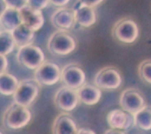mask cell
I'll return each instance as SVG.
<instances>
[{
    "instance_id": "19",
    "label": "cell",
    "mask_w": 151,
    "mask_h": 134,
    "mask_svg": "<svg viewBox=\"0 0 151 134\" xmlns=\"http://www.w3.org/2000/svg\"><path fill=\"white\" fill-rule=\"evenodd\" d=\"M19 84V80L15 75L7 72L0 74V94L2 95H13Z\"/></svg>"
},
{
    "instance_id": "8",
    "label": "cell",
    "mask_w": 151,
    "mask_h": 134,
    "mask_svg": "<svg viewBox=\"0 0 151 134\" xmlns=\"http://www.w3.org/2000/svg\"><path fill=\"white\" fill-rule=\"evenodd\" d=\"M60 81L64 86L76 90L86 83V73L80 65L70 62L61 70Z\"/></svg>"
},
{
    "instance_id": "3",
    "label": "cell",
    "mask_w": 151,
    "mask_h": 134,
    "mask_svg": "<svg viewBox=\"0 0 151 134\" xmlns=\"http://www.w3.org/2000/svg\"><path fill=\"white\" fill-rule=\"evenodd\" d=\"M41 90V85L35 79L22 80L12 95L13 101L18 105L28 107L38 97Z\"/></svg>"
},
{
    "instance_id": "12",
    "label": "cell",
    "mask_w": 151,
    "mask_h": 134,
    "mask_svg": "<svg viewBox=\"0 0 151 134\" xmlns=\"http://www.w3.org/2000/svg\"><path fill=\"white\" fill-rule=\"evenodd\" d=\"M50 21L56 29L63 31L72 29L76 24L73 9L67 7L60 8L56 10L52 14Z\"/></svg>"
},
{
    "instance_id": "7",
    "label": "cell",
    "mask_w": 151,
    "mask_h": 134,
    "mask_svg": "<svg viewBox=\"0 0 151 134\" xmlns=\"http://www.w3.org/2000/svg\"><path fill=\"white\" fill-rule=\"evenodd\" d=\"M119 103L122 110L134 115L147 105L144 95L139 89L127 88L120 95Z\"/></svg>"
},
{
    "instance_id": "1",
    "label": "cell",
    "mask_w": 151,
    "mask_h": 134,
    "mask_svg": "<svg viewBox=\"0 0 151 134\" xmlns=\"http://www.w3.org/2000/svg\"><path fill=\"white\" fill-rule=\"evenodd\" d=\"M32 118V111L28 107L13 102L5 110L2 120L6 128L15 130L26 127Z\"/></svg>"
},
{
    "instance_id": "24",
    "label": "cell",
    "mask_w": 151,
    "mask_h": 134,
    "mask_svg": "<svg viewBox=\"0 0 151 134\" xmlns=\"http://www.w3.org/2000/svg\"><path fill=\"white\" fill-rule=\"evenodd\" d=\"M6 2L8 8H11L19 11L28 5V1H24V0H12V1H6Z\"/></svg>"
},
{
    "instance_id": "10",
    "label": "cell",
    "mask_w": 151,
    "mask_h": 134,
    "mask_svg": "<svg viewBox=\"0 0 151 134\" xmlns=\"http://www.w3.org/2000/svg\"><path fill=\"white\" fill-rule=\"evenodd\" d=\"M54 101L59 110L64 112H70L77 107L79 101L76 91L63 85L57 90L54 95Z\"/></svg>"
},
{
    "instance_id": "15",
    "label": "cell",
    "mask_w": 151,
    "mask_h": 134,
    "mask_svg": "<svg viewBox=\"0 0 151 134\" xmlns=\"http://www.w3.org/2000/svg\"><path fill=\"white\" fill-rule=\"evenodd\" d=\"M22 24H25L35 32L39 31L44 24V18L41 11L25 6L19 10Z\"/></svg>"
},
{
    "instance_id": "13",
    "label": "cell",
    "mask_w": 151,
    "mask_h": 134,
    "mask_svg": "<svg viewBox=\"0 0 151 134\" xmlns=\"http://www.w3.org/2000/svg\"><path fill=\"white\" fill-rule=\"evenodd\" d=\"M106 120L111 129L122 131L129 129L134 124L132 114L122 109H113L109 111Z\"/></svg>"
},
{
    "instance_id": "17",
    "label": "cell",
    "mask_w": 151,
    "mask_h": 134,
    "mask_svg": "<svg viewBox=\"0 0 151 134\" xmlns=\"http://www.w3.org/2000/svg\"><path fill=\"white\" fill-rule=\"evenodd\" d=\"M22 23L19 10L11 8H8L0 17V28H2V31L12 32Z\"/></svg>"
},
{
    "instance_id": "4",
    "label": "cell",
    "mask_w": 151,
    "mask_h": 134,
    "mask_svg": "<svg viewBox=\"0 0 151 134\" xmlns=\"http://www.w3.org/2000/svg\"><path fill=\"white\" fill-rule=\"evenodd\" d=\"M111 35L118 42L133 44L139 37V28L137 22L129 17H124L114 23Z\"/></svg>"
},
{
    "instance_id": "30",
    "label": "cell",
    "mask_w": 151,
    "mask_h": 134,
    "mask_svg": "<svg viewBox=\"0 0 151 134\" xmlns=\"http://www.w3.org/2000/svg\"><path fill=\"white\" fill-rule=\"evenodd\" d=\"M0 134H3V133L2 132V130H0Z\"/></svg>"
},
{
    "instance_id": "22",
    "label": "cell",
    "mask_w": 151,
    "mask_h": 134,
    "mask_svg": "<svg viewBox=\"0 0 151 134\" xmlns=\"http://www.w3.org/2000/svg\"><path fill=\"white\" fill-rule=\"evenodd\" d=\"M138 75L142 81L151 85V59H144L138 66Z\"/></svg>"
},
{
    "instance_id": "9",
    "label": "cell",
    "mask_w": 151,
    "mask_h": 134,
    "mask_svg": "<svg viewBox=\"0 0 151 134\" xmlns=\"http://www.w3.org/2000/svg\"><path fill=\"white\" fill-rule=\"evenodd\" d=\"M61 70L55 62L45 61L35 72V79L41 85H54L60 80Z\"/></svg>"
},
{
    "instance_id": "20",
    "label": "cell",
    "mask_w": 151,
    "mask_h": 134,
    "mask_svg": "<svg viewBox=\"0 0 151 134\" xmlns=\"http://www.w3.org/2000/svg\"><path fill=\"white\" fill-rule=\"evenodd\" d=\"M134 125L143 130H151V107L144 106L141 110L133 115Z\"/></svg>"
},
{
    "instance_id": "31",
    "label": "cell",
    "mask_w": 151,
    "mask_h": 134,
    "mask_svg": "<svg viewBox=\"0 0 151 134\" xmlns=\"http://www.w3.org/2000/svg\"><path fill=\"white\" fill-rule=\"evenodd\" d=\"M0 32H1V31H0Z\"/></svg>"
},
{
    "instance_id": "14",
    "label": "cell",
    "mask_w": 151,
    "mask_h": 134,
    "mask_svg": "<svg viewBox=\"0 0 151 134\" xmlns=\"http://www.w3.org/2000/svg\"><path fill=\"white\" fill-rule=\"evenodd\" d=\"M78 130L73 117L66 112L58 114L52 125V134H77Z\"/></svg>"
},
{
    "instance_id": "26",
    "label": "cell",
    "mask_w": 151,
    "mask_h": 134,
    "mask_svg": "<svg viewBox=\"0 0 151 134\" xmlns=\"http://www.w3.org/2000/svg\"><path fill=\"white\" fill-rule=\"evenodd\" d=\"M70 2L69 0H59V1H50V3L54 5L55 6H59V7H65L67 4Z\"/></svg>"
},
{
    "instance_id": "18",
    "label": "cell",
    "mask_w": 151,
    "mask_h": 134,
    "mask_svg": "<svg viewBox=\"0 0 151 134\" xmlns=\"http://www.w3.org/2000/svg\"><path fill=\"white\" fill-rule=\"evenodd\" d=\"M11 33L16 46L19 48L32 44L35 37V31L22 23Z\"/></svg>"
},
{
    "instance_id": "27",
    "label": "cell",
    "mask_w": 151,
    "mask_h": 134,
    "mask_svg": "<svg viewBox=\"0 0 151 134\" xmlns=\"http://www.w3.org/2000/svg\"><path fill=\"white\" fill-rule=\"evenodd\" d=\"M8 9L7 4H6V1L4 0H0V17L2 16V14H3L6 10Z\"/></svg>"
},
{
    "instance_id": "2",
    "label": "cell",
    "mask_w": 151,
    "mask_h": 134,
    "mask_svg": "<svg viewBox=\"0 0 151 134\" xmlns=\"http://www.w3.org/2000/svg\"><path fill=\"white\" fill-rule=\"evenodd\" d=\"M77 41L68 31H57L48 39L47 49L53 55L66 56L75 50Z\"/></svg>"
},
{
    "instance_id": "29",
    "label": "cell",
    "mask_w": 151,
    "mask_h": 134,
    "mask_svg": "<svg viewBox=\"0 0 151 134\" xmlns=\"http://www.w3.org/2000/svg\"><path fill=\"white\" fill-rule=\"evenodd\" d=\"M104 134H126L125 133L119 130H114V129H109L104 133Z\"/></svg>"
},
{
    "instance_id": "28",
    "label": "cell",
    "mask_w": 151,
    "mask_h": 134,
    "mask_svg": "<svg viewBox=\"0 0 151 134\" xmlns=\"http://www.w3.org/2000/svg\"><path fill=\"white\" fill-rule=\"evenodd\" d=\"M77 134H96L94 131L88 128H80L78 130Z\"/></svg>"
},
{
    "instance_id": "6",
    "label": "cell",
    "mask_w": 151,
    "mask_h": 134,
    "mask_svg": "<svg viewBox=\"0 0 151 134\" xmlns=\"http://www.w3.org/2000/svg\"><path fill=\"white\" fill-rule=\"evenodd\" d=\"M16 58L19 64L29 70H37L45 62V56L43 50L33 44L19 47Z\"/></svg>"
},
{
    "instance_id": "5",
    "label": "cell",
    "mask_w": 151,
    "mask_h": 134,
    "mask_svg": "<svg viewBox=\"0 0 151 134\" xmlns=\"http://www.w3.org/2000/svg\"><path fill=\"white\" fill-rule=\"evenodd\" d=\"M93 82L100 89L113 91L122 86L123 77L119 69L114 66H107L98 71Z\"/></svg>"
},
{
    "instance_id": "16",
    "label": "cell",
    "mask_w": 151,
    "mask_h": 134,
    "mask_svg": "<svg viewBox=\"0 0 151 134\" xmlns=\"http://www.w3.org/2000/svg\"><path fill=\"white\" fill-rule=\"evenodd\" d=\"M76 91L79 101L86 105H95L101 100V89L96 87L95 85L85 83Z\"/></svg>"
},
{
    "instance_id": "21",
    "label": "cell",
    "mask_w": 151,
    "mask_h": 134,
    "mask_svg": "<svg viewBox=\"0 0 151 134\" xmlns=\"http://www.w3.org/2000/svg\"><path fill=\"white\" fill-rule=\"evenodd\" d=\"M16 44L11 32L1 31L0 32V55L6 56L14 50Z\"/></svg>"
},
{
    "instance_id": "23",
    "label": "cell",
    "mask_w": 151,
    "mask_h": 134,
    "mask_svg": "<svg viewBox=\"0 0 151 134\" xmlns=\"http://www.w3.org/2000/svg\"><path fill=\"white\" fill-rule=\"evenodd\" d=\"M50 3V1L45 0H29L28 1V6L34 9L41 11L43 9H45Z\"/></svg>"
},
{
    "instance_id": "11",
    "label": "cell",
    "mask_w": 151,
    "mask_h": 134,
    "mask_svg": "<svg viewBox=\"0 0 151 134\" xmlns=\"http://www.w3.org/2000/svg\"><path fill=\"white\" fill-rule=\"evenodd\" d=\"M76 23L83 28H89L96 24L97 15L96 8L91 6L87 1H78L75 2L73 7Z\"/></svg>"
},
{
    "instance_id": "25",
    "label": "cell",
    "mask_w": 151,
    "mask_h": 134,
    "mask_svg": "<svg viewBox=\"0 0 151 134\" xmlns=\"http://www.w3.org/2000/svg\"><path fill=\"white\" fill-rule=\"evenodd\" d=\"M8 66H9V62L7 57L6 56L0 55V74L6 72Z\"/></svg>"
}]
</instances>
